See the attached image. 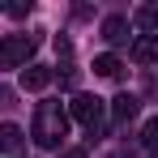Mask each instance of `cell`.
Instances as JSON below:
<instances>
[{"label":"cell","instance_id":"9","mask_svg":"<svg viewBox=\"0 0 158 158\" xmlns=\"http://www.w3.org/2000/svg\"><path fill=\"white\" fill-rule=\"evenodd\" d=\"M137 26L150 30V34L158 30V0H150V4H141V9H137Z\"/></svg>","mask_w":158,"mask_h":158},{"label":"cell","instance_id":"8","mask_svg":"<svg viewBox=\"0 0 158 158\" xmlns=\"http://www.w3.org/2000/svg\"><path fill=\"white\" fill-rule=\"evenodd\" d=\"M22 150V128L17 124H0V154H17Z\"/></svg>","mask_w":158,"mask_h":158},{"label":"cell","instance_id":"5","mask_svg":"<svg viewBox=\"0 0 158 158\" xmlns=\"http://www.w3.org/2000/svg\"><path fill=\"white\" fill-rule=\"evenodd\" d=\"M132 60H137V64H154L158 60V34H141V39L132 43Z\"/></svg>","mask_w":158,"mask_h":158},{"label":"cell","instance_id":"12","mask_svg":"<svg viewBox=\"0 0 158 158\" xmlns=\"http://www.w3.org/2000/svg\"><path fill=\"white\" fill-rule=\"evenodd\" d=\"M60 158H85V150H60Z\"/></svg>","mask_w":158,"mask_h":158},{"label":"cell","instance_id":"10","mask_svg":"<svg viewBox=\"0 0 158 158\" xmlns=\"http://www.w3.org/2000/svg\"><path fill=\"white\" fill-rule=\"evenodd\" d=\"M120 69H124L120 56H94V73L98 77H120Z\"/></svg>","mask_w":158,"mask_h":158},{"label":"cell","instance_id":"11","mask_svg":"<svg viewBox=\"0 0 158 158\" xmlns=\"http://www.w3.org/2000/svg\"><path fill=\"white\" fill-rule=\"evenodd\" d=\"M141 145H145V150H158V115L145 120V128H141Z\"/></svg>","mask_w":158,"mask_h":158},{"label":"cell","instance_id":"4","mask_svg":"<svg viewBox=\"0 0 158 158\" xmlns=\"http://www.w3.org/2000/svg\"><path fill=\"white\" fill-rule=\"evenodd\" d=\"M47 85H52V69H43V64L22 69V90H47Z\"/></svg>","mask_w":158,"mask_h":158},{"label":"cell","instance_id":"7","mask_svg":"<svg viewBox=\"0 0 158 158\" xmlns=\"http://www.w3.org/2000/svg\"><path fill=\"white\" fill-rule=\"evenodd\" d=\"M103 39H107V43H124V39H128V17L111 13V17L103 22Z\"/></svg>","mask_w":158,"mask_h":158},{"label":"cell","instance_id":"6","mask_svg":"<svg viewBox=\"0 0 158 158\" xmlns=\"http://www.w3.org/2000/svg\"><path fill=\"white\" fill-rule=\"evenodd\" d=\"M132 115H137V98H132V94H115V98H111V120H115V124H128Z\"/></svg>","mask_w":158,"mask_h":158},{"label":"cell","instance_id":"1","mask_svg":"<svg viewBox=\"0 0 158 158\" xmlns=\"http://www.w3.org/2000/svg\"><path fill=\"white\" fill-rule=\"evenodd\" d=\"M30 137H34V145H43V150H60L64 137H69V111L60 103H39L34 107Z\"/></svg>","mask_w":158,"mask_h":158},{"label":"cell","instance_id":"2","mask_svg":"<svg viewBox=\"0 0 158 158\" xmlns=\"http://www.w3.org/2000/svg\"><path fill=\"white\" fill-rule=\"evenodd\" d=\"M39 47V39H26V34H4L0 39V69H22Z\"/></svg>","mask_w":158,"mask_h":158},{"label":"cell","instance_id":"3","mask_svg":"<svg viewBox=\"0 0 158 158\" xmlns=\"http://www.w3.org/2000/svg\"><path fill=\"white\" fill-rule=\"evenodd\" d=\"M103 98H94V94H77L73 103H69V115L77 120V124H85L90 128V137H98V128H103Z\"/></svg>","mask_w":158,"mask_h":158}]
</instances>
